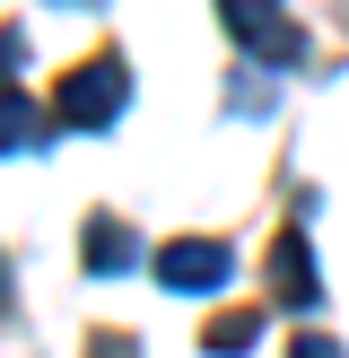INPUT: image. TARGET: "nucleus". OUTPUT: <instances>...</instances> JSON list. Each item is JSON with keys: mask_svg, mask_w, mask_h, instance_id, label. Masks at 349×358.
<instances>
[{"mask_svg": "<svg viewBox=\"0 0 349 358\" xmlns=\"http://www.w3.org/2000/svg\"><path fill=\"white\" fill-rule=\"evenodd\" d=\"M122 96H131V70H122L114 52H96V62H79L61 87H52V122H70V131H105V122L122 114Z\"/></svg>", "mask_w": 349, "mask_h": 358, "instance_id": "f257e3e1", "label": "nucleus"}, {"mask_svg": "<svg viewBox=\"0 0 349 358\" xmlns=\"http://www.w3.org/2000/svg\"><path fill=\"white\" fill-rule=\"evenodd\" d=\"M227 35H236L244 52H262V62H297L306 52V35H297V17L279 9V0H218Z\"/></svg>", "mask_w": 349, "mask_h": 358, "instance_id": "f03ea898", "label": "nucleus"}, {"mask_svg": "<svg viewBox=\"0 0 349 358\" xmlns=\"http://www.w3.org/2000/svg\"><path fill=\"white\" fill-rule=\"evenodd\" d=\"M227 271H236V254H227L218 236H174V245H157V280H166V289H184V297L227 289Z\"/></svg>", "mask_w": 349, "mask_h": 358, "instance_id": "7ed1b4c3", "label": "nucleus"}, {"mask_svg": "<svg viewBox=\"0 0 349 358\" xmlns=\"http://www.w3.org/2000/svg\"><path fill=\"white\" fill-rule=\"evenodd\" d=\"M271 306H314V262H306V236H279L271 245Z\"/></svg>", "mask_w": 349, "mask_h": 358, "instance_id": "20e7f679", "label": "nucleus"}, {"mask_svg": "<svg viewBox=\"0 0 349 358\" xmlns=\"http://www.w3.org/2000/svg\"><path fill=\"white\" fill-rule=\"evenodd\" d=\"M131 254H140V236L96 210V219H87V271H131Z\"/></svg>", "mask_w": 349, "mask_h": 358, "instance_id": "39448f33", "label": "nucleus"}, {"mask_svg": "<svg viewBox=\"0 0 349 358\" xmlns=\"http://www.w3.org/2000/svg\"><path fill=\"white\" fill-rule=\"evenodd\" d=\"M44 122H52V105H35V96H17V87H0V149H35V140H44Z\"/></svg>", "mask_w": 349, "mask_h": 358, "instance_id": "423d86ee", "label": "nucleus"}, {"mask_svg": "<svg viewBox=\"0 0 349 358\" xmlns=\"http://www.w3.org/2000/svg\"><path fill=\"white\" fill-rule=\"evenodd\" d=\"M253 341H262V306H244V315H218V324L201 332V350H209V358H244Z\"/></svg>", "mask_w": 349, "mask_h": 358, "instance_id": "0eeeda50", "label": "nucleus"}, {"mask_svg": "<svg viewBox=\"0 0 349 358\" xmlns=\"http://www.w3.org/2000/svg\"><path fill=\"white\" fill-rule=\"evenodd\" d=\"M288 358H341V341H332V332H297V350Z\"/></svg>", "mask_w": 349, "mask_h": 358, "instance_id": "6e6552de", "label": "nucleus"}, {"mask_svg": "<svg viewBox=\"0 0 349 358\" xmlns=\"http://www.w3.org/2000/svg\"><path fill=\"white\" fill-rule=\"evenodd\" d=\"M87 358H140V341H131V332H105V341L87 350Z\"/></svg>", "mask_w": 349, "mask_h": 358, "instance_id": "1a4fd4ad", "label": "nucleus"}, {"mask_svg": "<svg viewBox=\"0 0 349 358\" xmlns=\"http://www.w3.org/2000/svg\"><path fill=\"white\" fill-rule=\"evenodd\" d=\"M17 52H27V44H17L9 27H0V79H9V70H17Z\"/></svg>", "mask_w": 349, "mask_h": 358, "instance_id": "9d476101", "label": "nucleus"}, {"mask_svg": "<svg viewBox=\"0 0 349 358\" xmlns=\"http://www.w3.org/2000/svg\"><path fill=\"white\" fill-rule=\"evenodd\" d=\"M0 306H9V262H0Z\"/></svg>", "mask_w": 349, "mask_h": 358, "instance_id": "9b49d317", "label": "nucleus"}, {"mask_svg": "<svg viewBox=\"0 0 349 358\" xmlns=\"http://www.w3.org/2000/svg\"><path fill=\"white\" fill-rule=\"evenodd\" d=\"M61 9H87V0H61Z\"/></svg>", "mask_w": 349, "mask_h": 358, "instance_id": "f8f14e48", "label": "nucleus"}]
</instances>
